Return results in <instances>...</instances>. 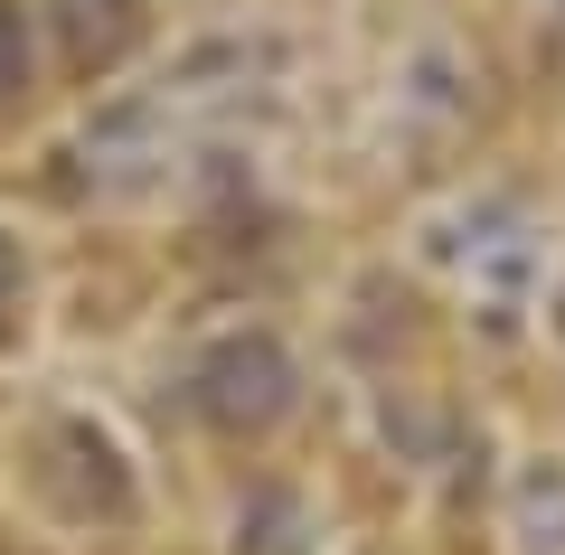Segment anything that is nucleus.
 Returning <instances> with one entry per match:
<instances>
[{
	"instance_id": "f257e3e1",
	"label": "nucleus",
	"mask_w": 565,
	"mask_h": 555,
	"mask_svg": "<svg viewBox=\"0 0 565 555\" xmlns=\"http://www.w3.org/2000/svg\"><path fill=\"white\" fill-rule=\"evenodd\" d=\"M199 415L217 424V434H274L282 415H292V357H282V339L245 330V339H217V349L199 357Z\"/></svg>"
},
{
	"instance_id": "f03ea898",
	"label": "nucleus",
	"mask_w": 565,
	"mask_h": 555,
	"mask_svg": "<svg viewBox=\"0 0 565 555\" xmlns=\"http://www.w3.org/2000/svg\"><path fill=\"white\" fill-rule=\"evenodd\" d=\"M39 490L57 499L66 517H122L132 509V480H122L114 442H104L95 424H57V434L39 442Z\"/></svg>"
},
{
	"instance_id": "7ed1b4c3",
	"label": "nucleus",
	"mask_w": 565,
	"mask_h": 555,
	"mask_svg": "<svg viewBox=\"0 0 565 555\" xmlns=\"http://www.w3.org/2000/svg\"><path fill=\"white\" fill-rule=\"evenodd\" d=\"M47 20H57L66 66H85V76H104L141 47V0H47Z\"/></svg>"
},
{
	"instance_id": "423d86ee",
	"label": "nucleus",
	"mask_w": 565,
	"mask_h": 555,
	"mask_svg": "<svg viewBox=\"0 0 565 555\" xmlns=\"http://www.w3.org/2000/svg\"><path fill=\"white\" fill-rule=\"evenodd\" d=\"M10 301H20V245L0 236V330H10Z\"/></svg>"
},
{
	"instance_id": "39448f33",
	"label": "nucleus",
	"mask_w": 565,
	"mask_h": 555,
	"mask_svg": "<svg viewBox=\"0 0 565 555\" xmlns=\"http://www.w3.org/2000/svg\"><path fill=\"white\" fill-rule=\"evenodd\" d=\"M29 95V29H20V10L0 0V104H20Z\"/></svg>"
},
{
	"instance_id": "20e7f679",
	"label": "nucleus",
	"mask_w": 565,
	"mask_h": 555,
	"mask_svg": "<svg viewBox=\"0 0 565 555\" xmlns=\"http://www.w3.org/2000/svg\"><path fill=\"white\" fill-rule=\"evenodd\" d=\"M236 555H302V509L282 490H255L236 517Z\"/></svg>"
}]
</instances>
